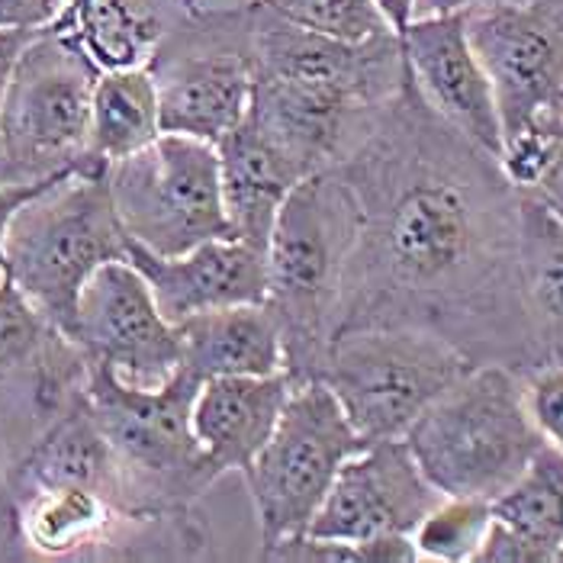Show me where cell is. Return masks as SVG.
Returning a JSON list of instances; mask_svg holds the SVG:
<instances>
[{"label": "cell", "instance_id": "cell-1", "mask_svg": "<svg viewBox=\"0 0 563 563\" xmlns=\"http://www.w3.org/2000/svg\"><path fill=\"white\" fill-rule=\"evenodd\" d=\"M335 168L361 210L335 335L402 325L474 364H544L521 297V190L434 113L412 75Z\"/></svg>", "mask_w": 563, "mask_h": 563}, {"label": "cell", "instance_id": "cell-2", "mask_svg": "<svg viewBox=\"0 0 563 563\" xmlns=\"http://www.w3.org/2000/svg\"><path fill=\"white\" fill-rule=\"evenodd\" d=\"M255 7V87L249 117L306 174L342 165L402 87L409 65L396 33L364 43L316 36Z\"/></svg>", "mask_w": 563, "mask_h": 563}, {"label": "cell", "instance_id": "cell-3", "mask_svg": "<svg viewBox=\"0 0 563 563\" xmlns=\"http://www.w3.org/2000/svg\"><path fill=\"white\" fill-rule=\"evenodd\" d=\"M197 390L200 380L184 367L158 387H135L100 364H90L85 390L97 429L126 471L135 528L165 534L184 558H200L210 544L197 506L219 479L194 432Z\"/></svg>", "mask_w": 563, "mask_h": 563}, {"label": "cell", "instance_id": "cell-4", "mask_svg": "<svg viewBox=\"0 0 563 563\" xmlns=\"http://www.w3.org/2000/svg\"><path fill=\"white\" fill-rule=\"evenodd\" d=\"M357 229L361 210L339 168L309 174L277 213L264 249V303L280 322L284 371L294 384L319 380L325 351L335 339Z\"/></svg>", "mask_w": 563, "mask_h": 563}, {"label": "cell", "instance_id": "cell-5", "mask_svg": "<svg viewBox=\"0 0 563 563\" xmlns=\"http://www.w3.org/2000/svg\"><path fill=\"white\" fill-rule=\"evenodd\" d=\"M441 496L493 503L548 441L534 426L525 380L506 364H474L402 434Z\"/></svg>", "mask_w": 563, "mask_h": 563}, {"label": "cell", "instance_id": "cell-6", "mask_svg": "<svg viewBox=\"0 0 563 563\" xmlns=\"http://www.w3.org/2000/svg\"><path fill=\"white\" fill-rule=\"evenodd\" d=\"M107 174L68 172L20 207L7 232V280L71 335L85 284L110 261L126 258Z\"/></svg>", "mask_w": 563, "mask_h": 563}, {"label": "cell", "instance_id": "cell-7", "mask_svg": "<svg viewBox=\"0 0 563 563\" xmlns=\"http://www.w3.org/2000/svg\"><path fill=\"white\" fill-rule=\"evenodd\" d=\"M100 68L68 33L43 26L23 45L0 103V180L107 174L90 155V103Z\"/></svg>", "mask_w": 563, "mask_h": 563}, {"label": "cell", "instance_id": "cell-8", "mask_svg": "<svg viewBox=\"0 0 563 563\" xmlns=\"http://www.w3.org/2000/svg\"><path fill=\"white\" fill-rule=\"evenodd\" d=\"M471 367L467 354L426 329L374 325L339 332L325 351L319 380L335 393L347 422L371 444L402 438Z\"/></svg>", "mask_w": 563, "mask_h": 563}, {"label": "cell", "instance_id": "cell-9", "mask_svg": "<svg viewBox=\"0 0 563 563\" xmlns=\"http://www.w3.org/2000/svg\"><path fill=\"white\" fill-rule=\"evenodd\" d=\"M158 87L162 130L213 142L235 130L255 87V7L252 0L184 13L165 26L145 62Z\"/></svg>", "mask_w": 563, "mask_h": 563}, {"label": "cell", "instance_id": "cell-10", "mask_svg": "<svg viewBox=\"0 0 563 563\" xmlns=\"http://www.w3.org/2000/svg\"><path fill=\"white\" fill-rule=\"evenodd\" d=\"M126 239L152 255H184L203 242L232 239L213 142L162 132L107 172Z\"/></svg>", "mask_w": 563, "mask_h": 563}, {"label": "cell", "instance_id": "cell-11", "mask_svg": "<svg viewBox=\"0 0 563 563\" xmlns=\"http://www.w3.org/2000/svg\"><path fill=\"white\" fill-rule=\"evenodd\" d=\"M364 444L322 380L294 387L277 429L242 474L258 512L261 551L309 531L342 464Z\"/></svg>", "mask_w": 563, "mask_h": 563}, {"label": "cell", "instance_id": "cell-12", "mask_svg": "<svg viewBox=\"0 0 563 563\" xmlns=\"http://www.w3.org/2000/svg\"><path fill=\"white\" fill-rule=\"evenodd\" d=\"M471 45L496 93L503 142L563 135V0H503L464 13Z\"/></svg>", "mask_w": 563, "mask_h": 563}, {"label": "cell", "instance_id": "cell-13", "mask_svg": "<svg viewBox=\"0 0 563 563\" xmlns=\"http://www.w3.org/2000/svg\"><path fill=\"white\" fill-rule=\"evenodd\" d=\"M90 361L10 280L0 284V477L87 390Z\"/></svg>", "mask_w": 563, "mask_h": 563}, {"label": "cell", "instance_id": "cell-14", "mask_svg": "<svg viewBox=\"0 0 563 563\" xmlns=\"http://www.w3.org/2000/svg\"><path fill=\"white\" fill-rule=\"evenodd\" d=\"M90 364L135 387H158L180 367L177 325L162 316L132 261H110L85 284L68 335Z\"/></svg>", "mask_w": 563, "mask_h": 563}, {"label": "cell", "instance_id": "cell-15", "mask_svg": "<svg viewBox=\"0 0 563 563\" xmlns=\"http://www.w3.org/2000/svg\"><path fill=\"white\" fill-rule=\"evenodd\" d=\"M441 503L402 438H384L351 454L306 534L332 541H367L416 525Z\"/></svg>", "mask_w": 563, "mask_h": 563}, {"label": "cell", "instance_id": "cell-16", "mask_svg": "<svg viewBox=\"0 0 563 563\" xmlns=\"http://www.w3.org/2000/svg\"><path fill=\"white\" fill-rule=\"evenodd\" d=\"M409 75L434 113L489 155H503V123L489 75L477 58L464 13L416 16L399 40Z\"/></svg>", "mask_w": 563, "mask_h": 563}, {"label": "cell", "instance_id": "cell-17", "mask_svg": "<svg viewBox=\"0 0 563 563\" xmlns=\"http://www.w3.org/2000/svg\"><path fill=\"white\" fill-rule=\"evenodd\" d=\"M126 261L145 277L162 316L174 325L207 309L264 303L267 297V258L242 239H213L174 258L130 242Z\"/></svg>", "mask_w": 563, "mask_h": 563}, {"label": "cell", "instance_id": "cell-18", "mask_svg": "<svg viewBox=\"0 0 563 563\" xmlns=\"http://www.w3.org/2000/svg\"><path fill=\"white\" fill-rule=\"evenodd\" d=\"M294 387L297 384L287 371L261 377H213L200 384L194 399V432L219 477L249 471L277 429Z\"/></svg>", "mask_w": 563, "mask_h": 563}, {"label": "cell", "instance_id": "cell-19", "mask_svg": "<svg viewBox=\"0 0 563 563\" xmlns=\"http://www.w3.org/2000/svg\"><path fill=\"white\" fill-rule=\"evenodd\" d=\"M7 486L16 503L45 486H90L107 496L113 509L135 528L126 471L113 454L110 441L97 429L87 406V393L23 454V461L7 474Z\"/></svg>", "mask_w": 563, "mask_h": 563}, {"label": "cell", "instance_id": "cell-20", "mask_svg": "<svg viewBox=\"0 0 563 563\" xmlns=\"http://www.w3.org/2000/svg\"><path fill=\"white\" fill-rule=\"evenodd\" d=\"M217 155L232 239L264 252L280 207L309 174L249 113L235 130L219 139Z\"/></svg>", "mask_w": 563, "mask_h": 563}, {"label": "cell", "instance_id": "cell-21", "mask_svg": "<svg viewBox=\"0 0 563 563\" xmlns=\"http://www.w3.org/2000/svg\"><path fill=\"white\" fill-rule=\"evenodd\" d=\"M180 367L200 384L284 371V335L267 303H235L177 322Z\"/></svg>", "mask_w": 563, "mask_h": 563}, {"label": "cell", "instance_id": "cell-22", "mask_svg": "<svg viewBox=\"0 0 563 563\" xmlns=\"http://www.w3.org/2000/svg\"><path fill=\"white\" fill-rule=\"evenodd\" d=\"M20 538L26 558H90L123 544V519L107 496L90 486H45L20 503Z\"/></svg>", "mask_w": 563, "mask_h": 563}, {"label": "cell", "instance_id": "cell-23", "mask_svg": "<svg viewBox=\"0 0 563 563\" xmlns=\"http://www.w3.org/2000/svg\"><path fill=\"white\" fill-rule=\"evenodd\" d=\"M521 297L541 361L563 364V219L521 190Z\"/></svg>", "mask_w": 563, "mask_h": 563}, {"label": "cell", "instance_id": "cell-24", "mask_svg": "<svg viewBox=\"0 0 563 563\" xmlns=\"http://www.w3.org/2000/svg\"><path fill=\"white\" fill-rule=\"evenodd\" d=\"M48 26L68 33L100 71L145 65L165 36L148 0H65Z\"/></svg>", "mask_w": 563, "mask_h": 563}, {"label": "cell", "instance_id": "cell-25", "mask_svg": "<svg viewBox=\"0 0 563 563\" xmlns=\"http://www.w3.org/2000/svg\"><path fill=\"white\" fill-rule=\"evenodd\" d=\"M158 87L145 65L100 71L90 103V155L103 165L130 158L162 135Z\"/></svg>", "mask_w": 563, "mask_h": 563}, {"label": "cell", "instance_id": "cell-26", "mask_svg": "<svg viewBox=\"0 0 563 563\" xmlns=\"http://www.w3.org/2000/svg\"><path fill=\"white\" fill-rule=\"evenodd\" d=\"M493 519L554 551L563 561V448L544 441L528 467L493 503Z\"/></svg>", "mask_w": 563, "mask_h": 563}, {"label": "cell", "instance_id": "cell-27", "mask_svg": "<svg viewBox=\"0 0 563 563\" xmlns=\"http://www.w3.org/2000/svg\"><path fill=\"white\" fill-rule=\"evenodd\" d=\"M489 525H493V506L486 499L441 496V503L412 531L419 561L474 563Z\"/></svg>", "mask_w": 563, "mask_h": 563}, {"label": "cell", "instance_id": "cell-28", "mask_svg": "<svg viewBox=\"0 0 563 563\" xmlns=\"http://www.w3.org/2000/svg\"><path fill=\"white\" fill-rule=\"evenodd\" d=\"M261 3L300 30L342 43H364L380 33H390L374 0H261Z\"/></svg>", "mask_w": 563, "mask_h": 563}, {"label": "cell", "instance_id": "cell-29", "mask_svg": "<svg viewBox=\"0 0 563 563\" xmlns=\"http://www.w3.org/2000/svg\"><path fill=\"white\" fill-rule=\"evenodd\" d=\"M521 380H525V399L534 426L551 444L563 448V364L544 361L525 371Z\"/></svg>", "mask_w": 563, "mask_h": 563}, {"label": "cell", "instance_id": "cell-30", "mask_svg": "<svg viewBox=\"0 0 563 563\" xmlns=\"http://www.w3.org/2000/svg\"><path fill=\"white\" fill-rule=\"evenodd\" d=\"M474 563H558V558L544 544H538V541L519 534L516 528L493 519Z\"/></svg>", "mask_w": 563, "mask_h": 563}, {"label": "cell", "instance_id": "cell-31", "mask_svg": "<svg viewBox=\"0 0 563 563\" xmlns=\"http://www.w3.org/2000/svg\"><path fill=\"white\" fill-rule=\"evenodd\" d=\"M55 177H62V174H52V177H43V180H0V284L7 280V232H10V222L20 213V207L26 200H33Z\"/></svg>", "mask_w": 563, "mask_h": 563}, {"label": "cell", "instance_id": "cell-32", "mask_svg": "<svg viewBox=\"0 0 563 563\" xmlns=\"http://www.w3.org/2000/svg\"><path fill=\"white\" fill-rule=\"evenodd\" d=\"M65 0H0V30H43Z\"/></svg>", "mask_w": 563, "mask_h": 563}, {"label": "cell", "instance_id": "cell-33", "mask_svg": "<svg viewBox=\"0 0 563 563\" xmlns=\"http://www.w3.org/2000/svg\"><path fill=\"white\" fill-rule=\"evenodd\" d=\"M7 561H30L23 538H20V506L7 486V479L0 477V563Z\"/></svg>", "mask_w": 563, "mask_h": 563}, {"label": "cell", "instance_id": "cell-34", "mask_svg": "<svg viewBox=\"0 0 563 563\" xmlns=\"http://www.w3.org/2000/svg\"><path fill=\"white\" fill-rule=\"evenodd\" d=\"M40 30H0V103H3V93H7V81H10V71L23 52V45L30 43Z\"/></svg>", "mask_w": 563, "mask_h": 563}, {"label": "cell", "instance_id": "cell-35", "mask_svg": "<svg viewBox=\"0 0 563 563\" xmlns=\"http://www.w3.org/2000/svg\"><path fill=\"white\" fill-rule=\"evenodd\" d=\"M416 3L419 0H374V7L380 10L384 23L390 26V33H396L399 40L406 36V30L416 20Z\"/></svg>", "mask_w": 563, "mask_h": 563}, {"label": "cell", "instance_id": "cell-36", "mask_svg": "<svg viewBox=\"0 0 563 563\" xmlns=\"http://www.w3.org/2000/svg\"><path fill=\"white\" fill-rule=\"evenodd\" d=\"M486 3H503V0H419L416 3V16H441V13H467L474 7Z\"/></svg>", "mask_w": 563, "mask_h": 563}, {"label": "cell", "instance_id": "cell-37", "mask_svg": "<svg viewBox=\"0 0 563 563\" xmlns=\"http://www.w3.org/2000/svg\"><path fill=\"white\" fill-rule=\"evenodd\" d=\"M174 3H177L184 13H190V10H197V7H200V0H174Z\"/></svg>", "mask_w": 563, "mask_h": 563}]
</instances>
